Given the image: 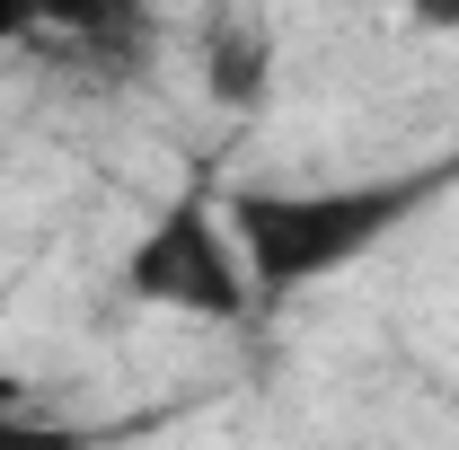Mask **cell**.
<instances>
[{"label":"cell","instance_id":"7","mask_svg":"<svg viewBox=\"0 0 459 450\" xmlns=\"http://www.w3.org/2000/svg\"><path fill=\"white\" fill-rule=\"evenodd\" d=\"M45 27V0H0V45H27Z\"/></svg>","mask_w":459,"mask_h":450},{"label":"cell","instance_id":"2","mask_svg":"<svg viewBox=\"0 0 459 450\" xmlns=\"http://www.w3.org/2000/svg\"><path fill=\"white\" fill-rule=\"evenodd\" d=\"M124 291H133L142 309L195 318V327H238V318L265 309L247 256H238L230 203H212V195H177V203H160V221L124 247Z\"/></svg>","mask_w":459,"mask_h":450},{"label":"cell","instance_id":"6","mask_svg":"<svg viewBox=\"0 0 459 450\" xmlns=\"http://www.w3.org/2000/svg\"><path fill=\"white\" fill-rule=\"evenodd\" d=\"M406 27H424V36H459V0H389Z\"/></svg>","mask_w":459,"mask_h":450},{"label":"cell","instance_id":"5","mask_svg":"<svg viewBox=\"0 0 459 450\" xmlns=\"http://www.w3.org/2000/svg\"><path fill=\"white\" fill-rule=\"evenodd\" d=\"M0 450H98V433L71 424V415H54V406L36 397V406H9V415H0Z\"/></svg>","mask_w":459,"mask_h":450},{"label":"cell","instance_id":"1","mask_svg":"<svg viewBox=\"0 0 459 450\" xmlns=\"http://www.w3.org/2000/svg\"><path fill=\"white\" fill-rule=\"evenodd\" d=\"M424 203V177H380V186H238L230 229L256 274V300H291L309 282H336L371 238H389Z\"/></svg>","mask_w":459,"mask_h":450},{"label":"cell","instance_id":"3","mask_svg":"<svg viewBox=\"0 0 459 450\" xmlns=\"http://www.w3.org/2000/svg\"><path fill=\"white\" fill-rule=\"evenodd\" d=\"M265 89H274V36L256 18H212V36H204V98L247 115V107H265Z\"/></svg>","mask_w":459,"mask_h":450},{"label":"cell","instance_id":"4","mask_svg":"<svg viewBox=\"0 0 459 450\" xmlns=\"http://www.w3.org/2000/svg\"><path fill=\"white\" fill-rule=\"evenodd\" d=\"M54 45H89V54H124L142 36V0H45V27Z\"/></svg>","mask_w":459,"mask_h":450}]
</instances>
